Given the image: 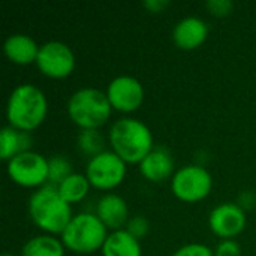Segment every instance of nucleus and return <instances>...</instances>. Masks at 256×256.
Here are the masks:
<instances>
[{"mask_svg": "<svg viewBox=\"0 0 256 256\" xmlns=\"http://www.w3.org/2000/svg\"><path fill=\"white\" fill-rule=\"evenodd\" d=\"M48 100L40 88L33 84L15 87L6 104L8 126L30 134L46 118Z\"/></svg>", "mask_w": 256, "mask_h": 256, "instance_id": "1", "label": "nucleus"}, {"mask_svg": "<svg viewBox=\"0 0 256 256\" xmlns=\"http://www.w3.org/2000/svg\"><path fill=\"white\" fill-rule=\"evenodd\" d=\"M28 214L32 222L50 236H62L74 218L70 204L62 198L57 186L52 184H45L32 194Z\"/></svg>", "mask_w": 256, "mask_h": 256, "instance_id": "2", "label": "nucleus"}, {"mask_svg": "<svg viewBox=\"0 0 256 256\" xmlns=\"http://www.w3.org/2000/svg\"><path fill=\"white\" fill-rule=\"evenodd\" d=\"M111 150L126 164L140 165L153 150L154 141L152 130L144 122L132 117L117 120L108 134Z\"/></svg>", "mask_w": 256, "mask_h": 256, "instance_id": "3", "label": "nucleus"}, {"mask_svg": "<svg viewBox=\"0 0 256 256\" xmlns=\"http://www.w3.org/2000/svg\"><path fill=\"white\" fill-rule=\"evenodd\" d=\"M68 116L81 130L102 128L111 117L112 106L106 93L93 87L76 90L68 100Z\"/></svg>", "mask_w": 256, "mask_h": 256, "instance_id": "4", "label": "nucleus"}, {"mask_svg": "<svg viewBox=\"0 0 256 256\" xmlns=\"http://www.w3.org/2000/svg\"><path fill=\"white\" fill-rule=\"evenodd\" d=\"M106 237L108 230L96 213H80L72 218L60 240L68 250L76 255H90L102 250Z\"/></svg>", "mask_w": 256, "mask_h": 256, "instance_id": "5", "label": "nucleus"}, {"mask_svg": "<svg viewBox=\"0 0 256 256\" xmlns=\"http://www.w3.org/2000/svg\"><path fill=\"white\" fill-rule=\"evenodd\" d=\"M213 189L212 174L201 165H184L171 178L174 196L183 202L195 204L206 200Z\"/></svg>", "mask_w": 256, "mask_h": 256, "instance_id": "6", "label": "nucleus"}, {"mask_svg": "<svg viewBox=\"0 0 256 256\" xmlns=\"http://www.w3.org/2000/svg\"><path fill=\"white\" fill-rule=\"evenodd\" d=\"M8 177L18 186L40 189L48 184V159L36 152H26L8 162Z\"/></svg>", "mask_w": 256, "mask_h": 256, "instance_id": "7", "label": "nucleus"}, {"mask_svg": "<svg viewBox=\"0 0 256 256\" xmlns=\"http://www.w3.org/2000/svg\"><path fill=\"white\" fill-rule=\"evenodd\" d=\"M126 165L128 164L112 150H105L88 159L86 177L88 178L92 188L98 190H112L123 183L126 177Z\"/></svg>", "mask_w": 256, "mask_h": 256, "instance_id": "8", "label": "nucleus"}, {"mask_svg": "<svg viewBox=\"0 0 256 256\" xmlns=\"http://www.w3.org/2000/svg\"><path fill=\"white\" fill-rule=\"evenodd\" d=\"M75 54L72 48L60 40H50L40 45L36 66L39 72L51 80H64L75 70Z\"/></svg>", "mask_w": 256, "mask_h": 256, "instance_id": "9", "label": "nucleus"}, {"mask_svg": "<svg viewBox=\"0 0 256 256\" xmlns=\"http://www.w3.org/2000/svg\"><path fill=\"white\" fill-rule=\"evenodd\" d=\"M106 98L112 110L118 112H134L144 102V87L140 80L130 75L116 76L106 87Z\"/></svg>", "mask_w": 256, "mask_h": 256, "instance_id": "10", "label": "nucleus"}, {"mask_svg": "<svg viewBox=\"0 0 256 256\" xmlns=\"http://www.w3.org/2000/svg\"><path fill=\"white\" fill-rule=\"evenodd\" d=\"M246 212L237 202H222L208 216V226L222 240H234L246 228Z\"/></svg>", "mask_w": 256, "mask_h": 256, "instance_id": "11", "label": "nucleus"}, {"mask_svg": "<svg viewBox=\"0 0 256 256\" xmlns=\"http://www.w3.org/2000/svg\"><path fill=\"white\" fill-rule=\"evenodd\" d=\"M138 166L141 176L152 183H162L176 174L174 158L171 152L164 146H154Z\"/></svg>", "mask_w": 256, "mask_h": 256, "instance_id": "12", "label": "nucleus"}, {"mask_svg": "<svg viewBox=\"0 0 256 256\" xmlns=\"http://www.w3.org/2000/svg\"><path fill=\"white\" fill-rule=\"evenodd\" d=\"M208 36V26L198 16H186L180 20L172 30V40L177 48L192 51L200 48Z\"/></svg>", "mask_w": 256, "mask_h": 256, "instance_id": "13", "label": "nucleus"}, {"mask_svg": "<svg viewBox=\"0 0 256 256\" xmlns=\"http://www.w3.org/2000/svg\"><path fill=\"white\" fill-rule=\"evenodd\" d=\"M96 216L108 231H118L129 222L128 202L120 195L106 194L96 204Z\"/></svg>", "mask_w": 256, "mask_h": 256, "instance_id": "14", "label": "nucleus"}, {"mask_svg": "<svg viewBox=\"0 0 256 256\" xmlns=\"http://www.w3.org/2000/svg\"><path fill=\"white\" fill-rule=\"evenodd\" d=\"M39 50L40 45H38V42L32 36L24 33L10 34L3 44V52L8 60L20 66H28L32 63H36Z\"/></svg>", "mask_w": 256, "mask_h": 256, "instance_id": "15", "label": "nucleus"}, {"mask_svg": "<svg viewBox=\"0 0 256 256\" xmlns=\"http://www.w3.org/2000/svg\"><path fill=\"white\" fill-rule=\"evenodd\" d=\"M100 254L102 256H142V249L140 240L126 230H118L108 234Z\"/></svg>", "mask_w": 256, "mask_h": 256, "instance_id": "16", "label": "nucleus"}, {"mask_svg": "<svg viewBox=\"0 0 256 256\" xmlns=\"http://www.w3.org/2000/svg\"><path fill=\"white\" fill-rule=\"evenodd\" d=\"M32 138L30 134L21 132L10 126H6L0 132V158L6 162L14 159L15 156L30 152Z\"/></svg>", "mask_w": 256, "mask_h": 256, "instance_id": "17", "label": "nucleus"}, {"mask_svg": "<svg viewBox=\"0 0 256 256\" xmlns=\"http://www.w3.org/2000/svg\"><path fill=\"white\" fill-rule=\"evenodd\" d=\"M64 244L56 236L44 234L32 237L21 249V256H64Z\"/></svg>", "mask_w": 256, "mask_h": 256, "instance_id": "18", "label": "nucleus"}, {"mask_svg": "<svg viewBox=\"0 0 256 256\" xmlns=\"http://www.w3.org/2000/svg\"><path fill=\"white\" fill-rule=\"evenodd\" d=\"M90 188H92V184H90L88 178L86 177V174H78V172L70 174L64 182H62L57 186L62 198L70 206L81 202L88 195Z\"/></svg>", "mask_w": 256, "mask_h": 256, "instance_id": "19", "label": "nucleus"}, {"mask_svg": "<svg viewBox=\"0 0 256 256\" xmlns=\"http://www.w3.org/2000/svg\"><path fill=\"white\" fill-rule=\"evenodd\" d=\"M76 146L81 154L92 159L105 152V138L98 129H86L78 134Z\"/></svg>", "mask_w": 256, "mask_h": 256, "instance_id": "20", "label": "nucleus"}, {"mask_svg": "<svg viewBox=\"0 0 256 256\" xmlns=\"http://www.w3.org/2000/svg\"><path fill=\"white\" fill-rule=\"evenodd\" d=\"M70 174H74L72 164L64 156L56 154L48 159V184L58 186Z\"/></svg>", "mask_w": 256, "mask_h": 256, "instance_id": "21", "label": "nucleus"}, {"mask_svg": "<svg viewBox=\"0 0 256 256\" xmlns=\"http://www.w3.org/2000/svg\"><path fill=\"white\" fill-rule=\"evenodd\" d=\"M124 230H126L132 237H135L136 240H141V238H144V237L148 234V231H150V224H148V220H147L144 216L138 214V216H134V218L129 219V222H128V225H126Z\"/></svg>", "mask_w": 256, "mask_h": 256, "instance_id": "22", "label": "nucleus"}, {"mask_svg": "<svg viewBox=\"0 0 256 256\" xmlns=\"http://www.w3.org/2000/svg\"><path fill=\"white\" fill-rule=\"evenodd\" d=\"M206 8L213 16L218 18H225L232 14L234 10V3L231 0H208L206 3Z\"/></svg>", "mask_w": 256, "mask_h": 256, "instance_id": "23", "label": "nucleus"}, {"mask_svg": "<svg viewBox=\"0 0 256 256\" xmlns=\"http://www.w3.org/2000/svg\"><path fill=\"white\" fill-rule=\"evenodd\" d=\"M172 256H214V250L201 243H190L177 249Z\"/></svg>", "mask_w": 256, "mask_h": 256, "instance_id": "24", "label": "nucleus"}, {"mask_svg": "<svg viewBox=\"0 0 256 256\" xmlns=\"http://www.w3.org/2000/svg\"><path fill=\"white\" fill-rule=\"evenodd\" d=\"M214 256H242V246L236 240H222L214 249Z\"/></svg>", "mask_w": 256, "mask_h": 256, "instance_id": "25", "label": "nucleus"}, {"mask_svg": "<svg viewBox=\"0 0 256 256\" xmlns=\"http://www.w3.org/2000/svg\"><path fill=\"white\" fill-rule=\"evenodd\" d=\"M237 204L246 212V210H250V208H255L256 207V194L254 190H244L238 195V200H237Z\"/></svg>", "mask_w": 256, "mask_h": 256, "instance_id": "26", "label": "nucleus"}, {"mask_svg": "<svg viewBox=\"0 0 256 256\" xmlns=\"http://www.w3.org/2000/svg\"><path fill=\"white\" fill-rule=\"evenodd\" d=\"M142 6L152 14H160L170 6V2L168 0H146Z\"/></svg>", "mask_w": 256, "mask_h": 256, "instance_id": "27", "label": "nucleus"}, {"mask_svg": "<svg viewBox=\"0 0 256 256\" xmlns=\"http://www.w3.org/2000/svg\"><path fill=\"white\" fill-rule=\"evenodd\" d=\"M2 256H15V255H12V254H3Z\"/></svg>", "mask_w": 256, "mask_h": 256, "instance_id": "28", "label": "nucleus"}]
</instances>
